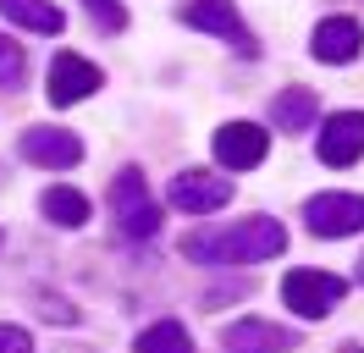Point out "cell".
Instances as JSON below:
<instances>
[{
    "mask_svg": "<svg viewBox=\"0 0 364 353\" xmlns=\"http://www.w3.org/2000/svg\"><path fill=\"white\" fill-rule=\"evenodd\" d=\"M0 353H33V337L23 326H0Z\"/></svg>",
    "mask_w": 364,
    "mask_h": 353,
    "instance_id": "obj_19",
    "label": "cell"
},
{
    "mask_svg": "<svg viewBox=\"0 0 364 353\" xmlns=\"http://www.w3.org/2000/svg\"><path fill=\"white\" fill-rule=\"evenodd\" d=\"M337 353H364V348H359V342H342V348H337Z\"/></svg>",
    "mask_w": 364,
    "mask_h": 353,
    "instance_id": "obj_20",
    "label": "cell"
},
{
    "mask_svg": "<svg viewBox=\"0 0 364 353\" xmlns=\"http://www.w3.org/2000/svg\"><path fill=\"white\" fill-rule=\"evenodd\" d=\"M342 293H348V282L331 276V270H287L282 276V304L304 320H326L342 304Z\"/></svg>",
    "mask_w": 364,
    "mask_h": 353,
    "instance_id": "obj_3",
    "label": "cell"
},
{
    "mask_svg": "<svg viewBox=\"0 0 364 353\" xmlns=\"http://www.w3.org/2000/svg\"><path fill=\"white\" fill-rule=\"evenodd\" d=\"M100 83H105V72H100L94 61H83V56L61 50V56L50 61V83H45V94H50V105H77V100H89Z\"/></svg>",
    "mask_w": 364,
    "mask_h": 353,
    "instance_id": "obj_9",
    "label": "cell"
},
{
    "mask_svg": "<svg viewBox=\"0 0 364 353\" xmlns=\"http://www.w3.org/2000/svg\"><path fill=\"white\" fill-rule=\"evenodd\" d=\"M39 210H45V221H55V226H83L89 221V199L77 194V188H45L39 194Z\"/></svg>",
    "mask_w": 364,
    "mask_h": 353,
    "instance_id": "obj_15",
    "label": "cell"
},
{
    "mask_svg": "<svg viewBox=\"0 0 364 353\" xmlns=\"http://www.w3.org/2000/svg\"><path fill=\"white\" fill-rule=\"evenodd\" d=\"M111 210H116V221H122V232H127V238H155L160 204L149 199V182H144L138 166H122V172H116V182H111Z\"/></svg>",
    "mask_w": 364,
    "mask_h": 353,
    "instance_id": "obj_2",
    "label": "cell"
},
{
    "mask_svg": "<svg viewBox=\"0 0 364 353\" xmlns=\"http://www.w3.org/2000/svg\"><path fill=\"white\" fill-rule=\"evenodd\" d=\"M83 11H89V22L100 33H122L127 28V6L122 0H83Z\"/></svg>",
    "mask_w": 364,
    "mask_h": 353,
    "instance_id": "obj_18",
    "label": "cell"
},
{
    "mask_svg": "<svg viewBox=\"0 0 364 353\" xmlns=\"http://www.w3.org/2000/svg\"><path fill=\"white\" fill-rule=\"evenodd\" d=\"M182 22H188V28H205L215 39H227L237 56H259V44H254V33L243 28V17H237L232 0H188V6H182Z\"/></svg>",
    "mask_w": 364,
    "mask_h": 353,
    "instance_id": "obj_6",
    "label": "cell"
},
{
    "mask_svg": "<svg viewBox=\"0 0 364 353\" xmlns=\"http://www.w3.org/2000/svg\"><path fill=\"white\" fill-rule=\"evenodd\" d=\"M215 160L227 166V172H254L259 160H265V149H271V132L259 127V122H227V127L215 132Z\"/></svg>",
    "mask_w": 364,
    "mask_h": 353,
    "instance_id": "obj_8",
    "label": "cell"
},
{
    "mask_svg": "<svg viewBox=\"0 0 364 353\" xmlns=\"http://www.w3.org/2000/svg\"><path fill=\"white\" fill-rule=\"evenodd\" d=\"M23 160H33V166H50V172H72L77 160H83V138L67 127H28L23 132Z\"/></svg>",
    "mask_w": 364,
    "mask_h": 353,
    "instance_id": "obj_10",
    "label": "cell"
},
{
    "mask_svg": "<svg viewBox=\"0 0 364 353\" xmlns=\"http://www.w3.org/2000/svg\"><path fill=\"white\" fill-rule=\"evenodd\" d=\"M138 353H193V337L177 326V320H155L149 331H138Z\"/></svg>",
    "mask_w": 364,
    "mask_h": 353,
    "instance_id": "obj_16",
    "label": "cell"
},
{
    "mask_svg": "<svg viewBox=\"0 0 364 353\" xmlns=\"http://www.w3.org/2000/svg\"><path fill=\"white\" fill-rule=\"evenodd\" d=\"M171 204L182 216H210V210H227L232 204V176H215L205 166H188L171 176Z\"/></svg>",
    "mask_w": 364,
    "mask_h": 353,
    "instance_id": "obj_5",
    "label": "cell"
},
{
    "mask_svg": "<svg viewBox=\"0 0 364 353\" xmlns=\"http://www.w3.org/2000/svg\"><path fill=\"white\" fill-rule=\"evenodd\" d=\"M23 78H28V56H23V44L0 33V88H23Z\"/></svg>",
    "mask_w": 364,
    "mask_h": 353,
    "instance_id": "obj_17",
    "label": "cell"
},
{
    "mask_svg": "<svg viewBox=\"0 0 364 353\" xmlns=\"http://www.w3.org/2000/svg\"><path fill=\"white\" fill-rule=\"evenodd\" d=\"M298 337L271 326V320H232L221 331V353H293Z\"/></svg>",
    "mask_w": 364,
    "mask_h": 353,
    "instance_id": "obj_12",
    "label": "cell"
},
{
    "mask_svg": "<svg viewBox=\"0 0 364 353\" xmlns=\"http://www.w3.org/2000/svg\"><path fill=\"white\" fill-rule=\"evenodd\" d=\"M315 110H320L315 88H282L271 100V127L276 132H304V127H315Z\"/></svg>",
    "mask_w": 364,
    "mask_h": 353,
    "instance_id": "obj_13",
    "label": "cell"
},
{
    "mask_svg": "<svg viewBox=\"0 0 364 353\" xmlns=\"http://www.w3.org/2000/svg\"><path fill=\"white\" fill-rule=\"evenodd\" d=\"M309 50H315V61H326V66L359 61V50H364V28H359V17H326V22H315Z\"/></svg>",
    "mask_w": 364,
    "mask_h": 353,
    "instance_id": "obj_11",
    "label": "cell"
},
{
    "mask_svg": "<svg viewBox=\"0 0 364 353\" xmlns=\"http://www.w3.org/2000/svg\"><path fill=\"white\" fill-rule=\"evenodd\" d=\"M315 149H320V160L326 166H353L364 154V110H337V116H326L320 122V132H315Z\"/></svg>",
    "mask_w": 364,
    "mask_h": 353,
    "instance_id": "obj_7",
    "label": "cell"
},
{
    "mask_svg": "<svg viewBox=\"0 0 364 353\" xmlns=\"http://www.w3.org/2000/svg\"><path fill=\"white\" fill-rule=\"evenodd\" d=\"M359 282H364V260H359Z\"/></svg>",
    "mask_w": 364,
    "mask_h": 353,
    "instance_id": "obj_21",
    "label": "cell"
},
{
    "mask_svg": "<svg viewBox=\"0 0 364 353\" xmlns=\"http://www.w3.org/2000/svg\"><path fill=\"white\" fill-rule=\"evenodd\" d=\"M0 243H6V232H0Z\"/></svg>",
    "mask_w": 364,
    "mask_h": 353,
    "instance_id": "obj_22",
    "label": "cell"
},
{
    "mask_svg": "<svg viewBox=\"0 0 364 353\" xmlns=\"http://www.w3.org/2000/svg\"><path fill=\"white\" fill-rule=\"evenodd\" d=\"M282 248H287V226L271 216H249V221H232V226H205V232L182 238V254L193 265H259V260H276Z\"/></svg>",
    "mask_w": 364,
    "mask_h": 353,
    "instance_id": "obj_1",
    "label": "cell"
},
{
    "mask_svg": "<svg viewBox=\"0 0 364 353\" xmlns=\"http://www.w3.org/2000/svg\"><path fill=\"white\" fill-rule=\"evenodd\" d=\"M0 17L28 28V33H61L67 28L61 6H50V0H0Z\"/></svg>",
    "mask_w": 364,
    "mask_h": 353,
    "instance_id": "obj_14",
    "label": "cell"
},
{
    "mask_svg": "<svg viewBox=\"0 0 364 353\" xmlns=\"http://www.w3.org/2000/svg\"><path fill=\"white\" fill-rule=\"evenodd\" d=\"M304 226L315 238H353V232H364V194H315L304 204Z\"/></svg>",
    "mask_w": 364,
    "mask_h": 353,
    "instance_id": "obj_4",
    "label": "cell"
}]
</instances>
